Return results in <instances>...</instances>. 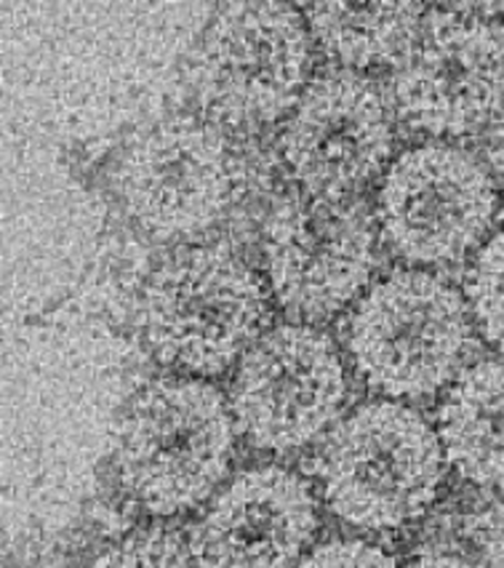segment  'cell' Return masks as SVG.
<instances>
[{"instance_id":"cell-1","label":"cell","mask_w":504,"mask_h":568,"mask_svg":"<svg viewBox=\"0 0 504 568\" xmlns=\"http://www.w3.org/2000/svg\"><path fill=\"white\" fill-rule=\"evenodd\" d=\"M437 430L401 400H371L336 422L317 459L326 507L363 531H395L435 507L446 480Z\"/></svg>"},{"instance_id":"cell-2","label":"cell","mask_w":504,"mask_h":568,"mask_svg":"<svg viewBox=\"0 0 504 568\" xmlns=\"http://www.w3.org/2000/svg\"><path fill=\"white\" fill-rule=\"evenodd\" d=\"M473 328L460 288L427 270L401 267L357 300L347 323V353L374 393L422 400L467 368Z\"/></svg>"},{"instance_id":"cell-3","label":"cell","mask_w":504,"mask_h":568,"mask_svg":"<svg viewBox=\"0 0 504 568\" xmlns=\"http://www.w3.org/2000/svg\"><path fill=\"white\" fill-rule=\"evenodd\" d=\"M230 400L198 376H169L137 395L118 446L123 486L155 515L195 510L228 478L235 454Z\"/></svg>"},{"instance_id":"cell-4","label":"cell","mask_w":504,"mask_h":568,"mask_svg":"<svg viewBox=\"0 0 504 568\" xmlns=\"http://www.w3.org/2000/svg\"><path fill=\"white\" fill-rule=\"evenodd\" d=\"M270 296L235 251L195 246L150 277L142 332L155 358L190 374H222L264 334Z\"/></svg>"},{"instance_id":"cell-5","label":"cell","mask_w":504,"mask_h":568,"mask_svg":"<svg viewBox=\"0 0 504 568\" xmlns=\"http://www.w3.org/2000/svg\"><path fill=\"white\" fill-rule=\"evenodd\" d=\"M376 211L361 195L275 197L262 222V264L278 305L300 323L329 321L366 294L380 264Z\"/></svg>"},{"instance_id":"cell-6","label":"cell","mask_w":504,"mask_h":568,"mask_svg":"<svg viewBox=\"0 0 504 568\" xmlns=\"http://www.w3.org/2000/svg\"><path fill=\"white\" fill-rule=\"evenodd\" d=\"M313 45L294 6H224L192 57V97L209 123L254 129L289 118L313 81Z\"/></svg>"},{"instance_id":"cell-7","label":"cell","mask_w":504,"mask_h":568,"mask_svg":"<svg viewBox=\"0 0 504 568\" xmlns=\"http://www.w3.org/2000/svg\"><path fill=\"white\" fill-rule=\"evenodd\" d=\"M390 102L435 142L488 131L504 110V24L473 3L430 9L393 68Z\"/></svg>"},{"instance_id":"cell-8","label":"cell","mask_w":504,"mask_h":568,"mask_svg":"<svg viewBox=\"0 0 504 568\" xmlns=\"http://www.w3.org/2000/svg\"><path fill=\"white\" fill-rule=\"evenodd\" d=\"M502 193L483 161L451 142H424L390 163L376 193L382 243L414 267H441L491 237Z\"/></svg>"},{"instance_id":"cell-9","label":"cell","mask_w":504,"mask_h":568,"mask_svg":"<svg viewBox=\"0 0 504 568\" xmlns=\"http://www.w3.org/2000/svg\"><path fill=\"white\" fill-rule=\"evenodd\" d=\"M350 382L336 342L310 323H281L238 361L230 408L238 430L262 452L310 446L340 419Z\"/></svg>"},{"instance_id":"cell-10","label":"cell","mask_w":504,"mask_h":568,"mask_svg":"<svg viewBox=\"0 0 504 568\" xmlns=\"http://www.w3.org/2000/svg\"><path fill=\"white\" fill-rule=\"evenodd\" d=\"M390 97L355 70L313 75L278 136L283 169L313 195H361L395 161Z\"/></svg>"},{"instance_id":"cell-11","label":"cell","mask_w":504,"mask_h":568,"mask_svg":"<svg viewBox=\"0 0 504 568\" xmlns=\"http://www.w3.org/2000/svg\"><path fill=\"white\" fill-rule=\"evenodd\" d=\"M235 163L214 123L171 118L131 144L118 184L139 227L161 237H192L230 211L238 187Z\"/></svg>"},{"instance_id":"cell-12","label":"cell","mask_w":504,"mask_h":568,"mask_svg":"<svg viewBox=\"0 0 504 568\" xmlns=\"http://www.w3.org/2000/svg\"><path fill=\"white\" fill-rule=\"evenodd\" d=\"M317 501L281 465L243 470L211 499L192 531L201 568H296L317 534Z\"/></svg>"},{"instance_id":"cell-13","label":"cell","mask_w":504,"mask_h":568,"mask_svg":"<svg viewBox=\"0 0 504 568\" xmlns=\"http://www.w3.org/2000/svg\"><path fill=\"white\" fill-rule=\"evenodd\" d=\"M435 430L460 478L504 491V358L475 361L451 382Z\"/></svg>"},{"instance_id":"cell-14","label":"cell","mask_w":504,"mask_h":568,"mask_svg":"<svg viewBox=\"0 0 504 568\" xmlns=\"http://www.w3.org/2000/svg\"><path fill=\"white\" fill-rule=\"evenodd\" d=\"M427 6L409 0H321L302 9L313 43L342 70L397 64L427 17Z\"/></svg>"},{"instance_id":"cell-15","label":"cell","mask_w":504,"mask_h":568,"mask_svg":"<svg viewBox=\"0 0 504 568\" xmlns=\"http://www.w3.org/2000/svg\"><path fill=\"white\" fill-rule=\"evenodd\" d=\"M414 568H504V499L475 494L437 507L416 539Z\"/></svg>"},{"instance_id":"cell-16","label":"cell","mask_w":504,"mask_h":568,"mask_svg":"<svg viewBox=\"0 0 504 568\" xmlns=\"http://www.w3.org/2000/svg\"><path fill=\"white\" fill-rule=\"evenodd\" d=\"M464 300L483 342L504 353V227L475 251L464 277Z\"/></svg>"},{"instance_id":"cell-17","label":"cell","mask_w":504,"mask_h":568,"mask_svg":"<svg viewBox=\"0 0 504 568\" xmlns=\"http://www.w3.org/2000/svg\"><path fill=\"white\" fill-rule=\"evenodd\" d=\"M296 568H401V564L371 541L331 539L315 545Z\"/></svg>"},{"instance_id":"cell-18","label":"cell","mask_w":504,"mask_h":568,"mask_svg":"<svg viewBox=\"0 0 504 568\" xmlns=\"http://www.w3.org/2000/svg\"><path fill=\"white\" fill-rule=\"evenodd\" d=\"M486 166L500 184V193H504V110L486 131Z\"/></svg>"}]
</instances>
